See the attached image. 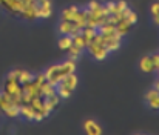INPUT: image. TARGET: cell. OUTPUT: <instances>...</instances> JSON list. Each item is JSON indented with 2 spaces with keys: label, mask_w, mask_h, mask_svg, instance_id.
Instances as JSON below:
<instances>
[{
  "label": "cell",
  "mask_w": 159,
  "mask_h": 135,
  "mask_svg": "<svg viewBox=\"0 0 159 135\" xmlns=\"http://www.w3.org/2000/svg\"><path fill=\"white\" fill-rule=\"evenodd\" d=\"M71 39H73V45L79 46V48H82V49H85V48H87V42H85L84 36L80 34V31H79V32H76V34H73V36H71Z\"/></svg>",
  "instance_id": "obj_22"
},
{
  "label": "cell",
  "mask_w": 159,
  "mask_h": 135,
  "mask_svg": "<svg viewBox=\"0 0 159 135\" xmlns=\"http://www.w3.org/2000/svg\"><path fill=\"white\" fill-rule=\"evenodd\" d=\"M59 103H60V97H59L57 94H54V95H51V97L43 98V104H45V109H47L48 112H53L54 109L59 106Z\"/></svg>",
  "instance_id": "obj_15"
},
{
  "label": "cell",
  "mask_w": 159,
  "mask_h": 135,
  "mask_svg": "<svg viewBox=\"0 0 159 135\" xmlns=\"http://www.w3.org/2000/svg\"><path fill=\"white\" fill-rule=\"evenodd\" d=\"M120 45H122V37L117 36V37L110 39V40L105 43V48H107L108 52H113V51H117V49L120 48Z\"/></svg>",
  "instance_id": "obj_18"
},
{
  "label": "cell",
  "mask_w": 159,
  "mask_h": 135,
  "mask_svg": "<svg viewBox=\"0 0 159 135\" xmlns=\"http://www.w3.org/2000/svg\"><path fill=\"white\" fill-rule=\"evenodd\" d=\"M2 95H3V92H0V98H2Z\"/></svg>",
  "instance_id": "obj_29"
},
{
  "label": "cell",
  "mask_w": 159,
  "mask_h": 135,
  "mask_svg": "<svg viewBox=\"0 0 159 135\" xmlns=\"http://www.w3.org/2000/svg\"><path fill=\"white\" fill-rule=\"evenodd\" d=\"M59 32H60L62 36H73V34H76V32H79V31L74 28L73 22L62 20V22L59 23Z\"/></svg>",
  "instance_id": "obj_13"
},
{
  "label": "cell",
  "mask_w": 159,
  "mask_h": 135,
  "mask_svg": "<svg viewBox=\"0 0 159 135\" xmlns=\"http://www.w3.org/2000/svg\"><path fill=\"white\" fill-rule=\"evenodd\" d=\"M152 60H153L155 69L158 71V68H159V55H158V54H152Z\"/></svg>",
  "instance_id": "obj_27"
},
{
  "label": "cell",
  "mask_w": 159,
  "mask_h": 135,
  "mask_svg": "<svg viewBox=\"0 0 159 135\" xmlns=\"http://www.w3.org/2000/svg\"><path fill=\"white\" fill-rule=\"evenodd\" d=\"M20 15H22L23 19H26V20H36V19H37V6H36V3L26 5V6L23 8V11H22Z\"/></svg>",
  "instance_id": "obj_14"
},
{
  "label": "cell",
  "mask_w": 159,
  "mask_h": 135,
  "mask_svg": "<svg viewBox=\"0 0 159 135\" xmlns=\"http://www.w3.org/2000/svg\"><path fill=\"white\" fill-rule=\"evenodd\" d=\"M30 104H31L33 109H34L37 114H40L43 118H47V117L50 115V112L45 109V104H43V98H42V97H34V98H31Z\"/></svg>",
  "instance_id": "obj_6"
},
{
  "label": "cell",
  "mask_w": 159,
  "mask_h": 135,
  "mask_svg": "<svg viewBox=\"0 0 159 135\" xmlns=\"http://www.w3.org/2000/svg\"><path fill=\"white\" fill-rule=\"evenodd\" d=\"M150 12H152V15H153L155 25H159V5H158V2H155V3L150 6Z\"/></svg>",
  "instance_id": "obj_25"
},
{
  "label": "cell",
  "mask_w": 159,
  "mask_h": 135,
  "mask_svg": "<svg viewBox=\"0 0 159 135\" xmlns=\"http://www.w3.org/2000/svg\"><path fill=\"white\" fill-rule=\"evenodd\" d=\"M145 100H147V103H148V106L152 108V109H158L159 108V92L156 88H153V89L147 91L145 92Z\"/></svg>",
  "instance_id": "obj_11"
},
{
  "label": "cell",
  "mask_w": 159,
  "mask_h": 135,
  "mask_svg": "<svg viewBox=\"0 0 159 135\" xmlns=\"http://www.w3.org/2000/svg\"><path fill=\"white\" fill-rule=\"evenodd\" d=\"M101 5H102L101 2H98V0H91V2L88 3L87 9H94V8H98V6H101Z\"/></svg>",
  "instance_id": "obj_26"
},
{
  "label": "cell",
  "mask_w": 159,
  "mask_h": 135,
  "mask_svg": "<svg viewBox=\"0 0 159 135\" xmlns=\"http://www.w3.org/2000/svg\"><path fill=\"white\" fill-rule=\"evenodd\" d=\"M19 71H20V69H14V71H11V72L6 75L5 83H3V94L8 95L14 103L22 104V85H20L19 80H17Z\"/></svg>",
  "instance_id": "obj_2"
},
{
  "label": "cell",
  "mask_w": 159,
  "mask_h": 135,
  "mask_svg": "<svg viewBox=\"0 0 159 135\" xmlns=\"http://www.w3.org/2000/svg\"><path fill=\"white\" fill-rule=\"evenodd\" d=\"M79 11V6H68V8H65L63 11H62V20H66V22H73V19H74V15H76V12Z\"/></svg>",
  "instance_id": "obj_17"
},
{
  "label": "cell",
  "mask_w": 159,
  "mask_h": 135,
  "mask_svg": "<svg viewBox=\"0 0 159 135\" xmlns=\"http://www.w3.org/2000/svg\"><path fill=\"white\" fill-rule=\"evenodd\" d=\"M85 49H88L90 55H91L94 60H98V61H102V60H105L107 55L110 54V52L107 51V48L104 45H98V43H94V42L88 43Z\"/></svg>",
  "instance_id": "obj_5"
},
{
  "label": "cell",
  "mask_w": 159,
  "mask_h": 135,
  "mask_svg": "<svg viewBox=\"0 0 159 135\" xmlns=\"http://www.w3.org/2000/svg\"><path fill=\"white\" fill-rule=\"evenodd\" d=\"M82 51H84L82 48H79V46H76V45H71L68 49H66L70 58H73V60H77V58L82 55Z\"/></svg>",
  "instance_id": "obj_23"
},
{
  "label": "cell",
  "mask_w": 159,
  "mask_h": 135,
  "mask_svg": "<svg viewBox=\"0 0 159 135\" xmlns=\"http://www.w3.org/2000/svg\"><path fill=\"white\" fill-rule=\"evenodd\" d=\"M33 77H34V75H33L30 71L20 69V71H19V75H17V80H19V83H20V85H25V83L31 82V80H33Z\"/></svg>",
  "instance_id": "obj_21"
},
{
  "label": "cell",
  "mask_w": 159,
  "mask_h": 135,
  "mask_svg": "<svg viewBox=\"0 0 159 135\" xmlns=\"http://www.w3.org/2000/svg\"><path fill=\"white\" fill-rule=\"evenodd\" d=\"M56 94V86H53L51 83L45 82L42 86H40V97L42 98H47V97H51Z\"/></svg>",
  "instance_id": "obj_20"
},
{
  "label": "cell",
  "mask_w": 159,
  "mask_h": 135,
  "mask_svg": "<svg viewBox=\"0 0 159 135\" xmlns=\"http://www.w3.org/2000/svg\"><path fill=\"white\" fill-rule=\"evenodd\" d=\"M73 25L77 31H80L84 26H87V9H80L76 12L74 19H73Z\"/></svg>",
  "instance_id": "obj_8"
},
{
  "label": "cell",
  "mask_w": 159,
  "mask_h": 135,
  "mask_svg": "<svg viewBox=\"0 0 159 135\" xmlns=\"http://www.w3.org/2000/svg\"><path fill=\"white\" fill-rule=\"evenodd\" d=\"M79 78L76 75V72H71L68 75H65L57 85H56V94L60 97V100H66L73 95L74 89L77 88Z\"/></svg>",
  "instance_id": "obj_3"
},
{
  "label": "cell",
  "mask_w": 159,
  "mask_h": 135,
  "mask_svg": "<svg viewBox=\"0 0 159 135\" xmlns=\"http://www.w3.org/2000/svg\"><path fill=\"white\" fill-rule=\"evenodd\" d=\"M34 114H36V111L33 109V106H31L30 103H22V104H20L19 117H23L25 120L33 121V120H34Z\"/></svg>",
  "instance_id": "obj_12"
},
{
  "label": "cell",
  "mask_w": 159,
  "mask_h": 135,
  "mask_svg": "<svg viewBox=\"0 0 159 135\" xmlns=\"http://www.w3.org/2000/svg\"><path fill=\"white\" fill-rule=\"evenodd\" d=\"M51 14H53V5L37 6V19H48V17H51Z\"/></svg>",
  "instance_id": "obj_19"
},
{
  "label": "cell",
  "mask_w": 159,
  "mask_h": 135,
  "mask_svg": "<svg viewBox=\"0 0 159 135\" xmlns=\"http://www.w3.org/2000/svg\"><path fill=\"white\" fill-rule=\"evenodd\" d=\"M139 69L144 72V74H152L155 72V65H153V60H152V54L150 55H144L141 60H139Z\"/></svg>",
  "instance_id": "obj_7"
},
{
  "label": "cell",
  "mask_w": 159,
  "mask_h": 135,
  "mask_svg": "<svg viewBox=\"0 0 159 135\" xmlns=\"http://www.w3.org/2000/svg\"><path fill=\"white\" fill-rule=\"evenodd\" d=\"M71 45H73V39H71V36H62V37L59 39V43H57V46H59L62 51H66Z\"/></svg>",
  "instance_id": "obj_24"
},
{
  "label": "cell",
  "mask_w": 159,
  "mask_h": 135,
  "mask_svg": "<svg viewBox=\"0 0 159 135\" xmlns=\"http://www.w3.org/2000/svg\"><path fill=\"white\" fill-rule=\"evenodd\" d=\"M71 72H76V60H73V58H70L63 63H57V65L50 66L43 74H45L47 82L51 83L53 86H56L65 75H68Z\"/></svg>",
  "instance_id": "obj_1"
},
{
  "label": "cell",
  "mask_w": 159,
  "mask_h": 135,
  "mask_svg": "<svg viewBox=\"0 0 159 135\" xmlns=\"http://www.w3.org/2000/svg\"><path fill=\"white\" fill-rule=\"evenodd\" d=\"M0 111L9 118H17L19 117V111H20V104L14 103L8 95L3 94L2 98H0Z\"/></svg>",
  "instance_id": "obj_4"
},
{
  "label": "cell",
  "mask_w": 159,
  "mask_h": 135,
  "mask_svg": "<svg viewBox=\"0 0 159 135\" xmlns=\"http://www.w3.org/2000/svg\"><path fill=\"white\" fill-rule=\"evenodd\" d=\"M131 23L127 20V19H124V17H120L116 23H114V28H116V32L120 36V37H124L125 34H128L130 32V29H131Z\"/></svg>",
  "instance_id": "obj_9"
},
{
  "label": "cell",
  "mask_w": 159,
  "mask_h": 135,
  "mask_svg": "<svg viewBox=\"0 0 159 135\" xmlns=\"http://www.w3.org/2000/svg\"><path fill=\"white\" fill-rule=\"evenodd\" d=\"M80 34L84 36V39H85V42H87V45H88V43H91V42H93V39L96 37V34H98V28L84 26V28L80 29Z\"/></svg>",
  "instance_id": "obj_16"
},
{
  "label": "cell",
  "mask_w": 159,
  "mask_h": 135,
  "mask_svg": "<svg viewBox=\"0 0 159 135\" xmlns=\"http://www.w3.org/2000/svg\"><path fill=\"white\" fill-rule=\"evenodd\" d=\"M153 88H156V89L159 88V82H158V78L155 80V83H153Z\"/></svg>",
  "instance_id": "obj_28"
},
{
  "label": "cell",
  "mask_w": 159,
  "mask_h": 135,
  "mask_svg": "<svg viewBox=\"0 0 159 135\" xmlns=\"http://www.w3.org/2000/svg\"><path fill=\"white\" fill-rule=\"evenodd\" d=\"M84 129L88 135H101L102 134V128L96 120H85L84 123Z\"/></svg>",
  "instance_id": "obj_10"
}]
</instances>
